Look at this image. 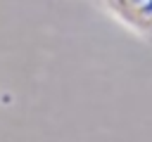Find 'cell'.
Returning <instances> with one entry per match:
<instances>
[{"label": "cell", "instance_id": "1", "mask_svg": "<svg viewBox=\"0 0 152 142\" xmlns=\"http://www.w3.org/2000/svg\"><path fill=\"white\" fill-rule=\"evenodd\" d=\"M102 2L124 26L152 40V0H102Z\"/></svg>", "mask_w": 152, "mask_h": 142}]
</instances>
